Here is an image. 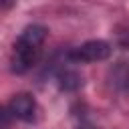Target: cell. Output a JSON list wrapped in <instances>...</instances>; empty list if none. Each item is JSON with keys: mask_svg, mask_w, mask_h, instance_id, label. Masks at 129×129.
Wrapping results in <instances>:
<instances>
[{"mask_svg": "<svg viewBox=\"0 0 129 129\" xmlns=\"http://www.w3.org/2000/svg\"><path fill=\"white\" fill-rule=\"evenodd\" d=\"M40 56V46H34V44H28L24 40H16L14 44V54H12V71L22 75L26 71H30L36 60Z\"/></svg>", "mask_w": 129, "mask_h": 129, "instance_id": "7a4b0ae2", "label": "cell"}, {"mask_svg": "<svg viewBox=\"0 0 129 129\" xmlns=\"http://www.w3.org/2000/svg\"><path fill=\"white\" fill-rule=\"evenodd\" d=\"M56 81H58V89H60V91H67V93L77 91V89L83 85V77H81L77 71H73V69L60 71L58 77H56Z\"/></svg>", "mask_w": 129, "mask_h": 129, "instance_id": "5b68a950", "label": "cell"}, {"mask_svg": "<svg viewBox=\"0 0 129 129\" xmlns=\"http://www.w3.org/2000/svg\"><path fill=\"white\" fill-rule=\"evenodd\" d=\"M12 113H10V109L8 107H4V105H0V129H8L10 127V123H12Z\"/></svg>", "mask_w": 129, "mask_h": 129, "instance_id": "52a82bcc", "label": "cell"}, {"mask_svg": "<svg viewBox=\"0 0 129 129\" xmlns=\"http://www.w3.org/2000/svg\"><path fill=\"white\" fill-rule=\"evenodd\" d=\"M46 34H48V30L44 28V26H40V24H30V26H26L22 32H20V40H24V42H28V44H34V46H42V42H44V38H46Z\"/></svg>", "mask_w": 129, "mask_h": 129, "instance_id": "8992f818", "label": "cell"}, {"mask_svg": "<svg viewBox=\"0 0 129 129\" xmlns=\"http://www.w3.org/2000/svg\"><path fill=\"white\" fill-rule=\"evenodd\" d=\"M81 129H87V127H81Z\"/></svg>", "mask_w": 129, "mask_h": 129, "instance_id": "ba28073f", "label": "cell"}, {"mask_svg": "<svg viewBox=\"0 0 129 129\" xmlns=\"http://www.w3.org/2000/svg\"><path fill=\"white\" fill-rule=\"evenodd\" d=\"M111 56V46L105 40H87L69 52L73 62H99Z\"/></svg>", "mask_w": 129, "mask_h": 129, "instance_id": "6da1fadb", "label": "cell"}, {"mask_svg": "<svg viewBox=\"0 0 129 129\" xmlns=\"http://www.w3.org/2000/svg\"><path fill=\"white\" fill-rule=\"evenodd\" d=\"M109 83L117 91H127L129 89V62H117L109 71Z\"/></svg>", "mask_w": 129, "mask_h": 129, "instance_id": "277c9868", "label": "cell"}, {"mask_svg": "<svg viewBox=\"0 0 129 129\" xmlns=\"http://www.w3.org/2000/svg\"><path fill=\"white\" fill-rule=\"evenodd\" d=\"M8 109H10L14 119H20L24 123L34 121V117H36V103H34V97L28 95V93L14 95L8 103Z\"/></svg>", "mask_w": 129, "mask_h": 129, "instance_id": "3957f363", "label": "cell"}]
</instances>
